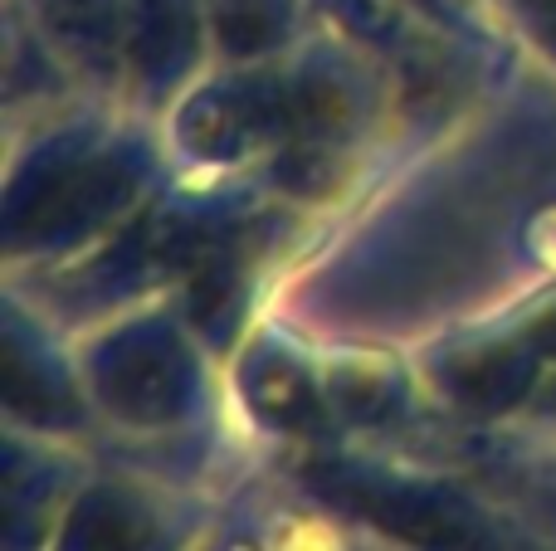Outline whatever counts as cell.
Wrapping results in <instances>:
<instances>
[{
	"mask_svg": "<svg viewBox=\"0 0 556 551\" xmlns=\"http://www.w3.org/2000/svg\"><path fill=\"white\" fill-rule=\"evenodd\" d=\"M156 142L132 127H64L10 171L5 240L15 259L98 249L147 205Z\"/></svg>",
	"mask_w": 556,
	"mask_h": 551,
	"instance_id": "cell-1",
	"label": "cell"
},
{
	"mask_svg": "<svg viewBox=\"0 0 556 551\" xmlns=\"http://www.w3.org/2000/svg\"><path fill=\"white\" fill-rule=\"evenodd\" d=\"M74 367L88 406L127 435H176L211 400L201 337L181 312L142 308L108 318L78 342Z\"/></svg>",
	"mask_w": 556,
	"mask_h": 551,
	"instance_id": "cell-2",
	"label": "cell"
},
{
	"mask_svg": "<svg viewBox=\"0 0 556 551\" xmlns=\"http://www.w3.org/2000/svg\"><path fill=\"white\" fill-rule=\"evenodd\" d=\"M293 142L283 59L274 64H211L166 107V152L191 171L264 166Z\"/></svg>",
	"mask_w": 556,
	"mask_h": 551,
	"instance_id": "cell-3",
	"label": "cell"
},
{
	"mask_svg": "<svg viewBox=\"0 0 556 551\" xmlns=\"http://www.w3.org/2000/svg\"><path fill=\"white\" fill-rule=\"evenodd\" d=\"M205 0H127L123 88L152 107H172L211 68Z\"/></svg>",
	"mask_w": 556,
	"mask_h": 551,
	"instance_id": "cell-4",
	"label": "cell"
},
{
	"mask_svg": "<svg viewBox=\"0 0 556 551\" xmlns=\"http://www.w3.org/2000/svg\"><path fill=\"white\" fill-rule=\"evenodd\" d=\"M235 381H240L244 410L264 430H274V435L313 439L323 430H332V420H337L323 371L288 347H269V342L250 347L240 371H235Z\"/></svg>",
	"mask_w": 556,
	"mask_h": 551,
	"instance_id": "cell-5",
	"label": "cell"
},
{
	"mask_svg": "<svg viewBox=\"0 0 556 551\" xmlns=\"http://www.w3.org/2000/svg\"><path fill=\"white\" fill-rule=\"evenodd\" d=\"M29 35L93 88H123L127 0H29Z\"/></svg>",
	"mask_w": 556,
	"mask_h": 551,
	"instance_id": "cell-6",
	"label": "cell"
},
{
	"mask_svg": "<svg viewBox=\"0 0 556 551\" xmlns=\"http://www.w3.org/2000/svg\"><path fill=\"white\" fill-rule=\"evenodd\" d=\"M307 10L313 0H205L215 64H274L307 44Z\"/></svg>",
	"mask_w": 556,
	"mask_h": 551,
	"instance_id": "cell-7",
	"label": "cell"
},
{
	"mask_svg": "<svg viewBox=\"0 0 556 551\" xmlns=\"http://www.w3.org/2000/svg\"><path fill=\"white\" fill-rule=\"evenodd\" d=\"M518 342L528 357V410L532 420H556V303L518 322Z\"/></svg>",
	"mask_w": 556,
	"mask_h": 551,
	"instance_id": "cell-8",
	"label": "cell"
},
{
	"mask_svg": "<svg viewBox=\"0 0 556 551\" xmlns=\"http://www.w3.org/2000/svg\"><path fill=\"white\" fill-rule=\"evenodd\" d=\"M513 10H518L522 20H528L538 35H547V39H556V0H508Z\"/></svg>",
	"mask_w": 556,
	"mask_h": 551,
	"instance_id": "cell-9",
	"label": "cell"
}]
</instances>
